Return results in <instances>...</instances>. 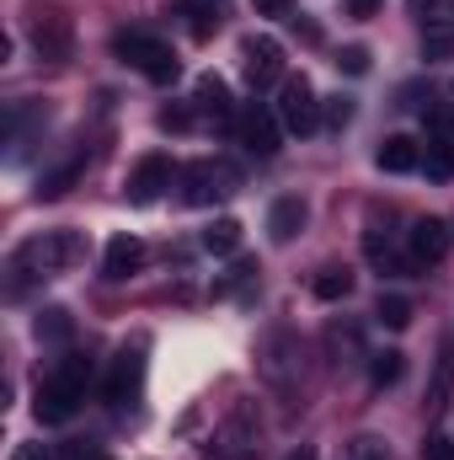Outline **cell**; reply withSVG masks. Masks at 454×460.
<instances>
[{"label":"cell","instance_id":"4","mask_svg":"<svg viewBox=\"0 0 454 460\" xmlns=\"http://www.w3.org/2000/svg\"><path fill=\"white\" fill-rule=\"evenodd\" d=\"M278 118H284L289 134H316V128H321V102H316V92H310L305 75H289V81H284V92H278Z\"/></svg>","mask_w":454,"mask_h":460},{"label":"cell","instance_id":"8","mask_svg":"<svg viewBox=\"0 0 454 460\" xmlns=\"http://www.w3.org/2000/svg\"><path fill=\"white\" fill-rule=\"evenodd\" d=\"M240 59H246V75L262 86V81H278V70H284V49L273 43V38H246L240 43Z\"/></svg>","mask_w":454,"mask_h":460},{"label":"cell","instance_id":"25","mask_svg":"<svg viewBox=\"0 0 454 460\" xmlns=\"http://www.w3.org/2000/svg\"><path fill=\"white\" fill-rule=\"evenodd\" d=\"M450 380H454V348H444V364H439V385H433V396H439V402H444Z\"/></svg>","mask_w":454,"mask_h":460},{"label":"cell","instance_id":"21","mask_svg":"<svg viewBox=\"0 0 454 460\" xmlns=\"http://www.w3.org/2000/svg\"><path fill=\"white\" fill-rule=\"evenodd\" d=\"M75 177H81V161H70V166H59L54 177H43V188H38V193H43V199H59V193H65Z\"/></svg>","mask_w":454,"mask_h":460},{"label":"cell","instance_id":"28","mask_svg":"<svg viewBox=\"0 0 454 460\" xmlns=\"http://www.w3.org/2000/svg\"><path fill=\"white\" fill-rule=\"evenodd\" d=\"M423 460H454V439H428Z\"/></svg>","mask_w":454,"mask_h":460},{"label":"cell","instance_id":"5","mask_svg":"<svg viewBox=\"0 0 454 460\" xmlns=\"http://www.w3.org/2000/svg\"><path fill=\"white\" fill-rule=\"evenodd\" d=\"M139 380H144V343L123 348L113 358V375H108V385H102V396L123 407V402H134V391H139Z\"/></svg>","mask_w":454,"mask_h":460},{"label":"cell","instance_id":"23","mask_svg":"<svg viewBox=\"0 0 454 460\" xmlns=\"http://www.w3.org/2000/svg\"><path fill=\"white\" fill-rule=\"evenodd\" d=\"M337 65L347 70V75H363V70H369V49H358V43H353V49H342Z\"/></svg>","mask_w":454,"mask_h":460},{"label":"cell","instance_id":"20","mask_svg":"<svg viewBox=\"0 0 454 460\" xmlns=\"http://www.w3.org/2000/svg\"><path fill=\"white\" fill-rule=\"evenodd\" d=\"M374 316L385 322V327H412V300H401V295H380V305H374Z\"/></svg>","mask_w":454,"mask_h":460},{"label":"cell","instance_id":"14","mask_svg":"<svg viewBox=\"0 0 454 460\" xmlns=\"http://www.w3.org/2000/svg\"><path fill=\"white\" fill-rule=\"evenodd\" d=\"M374 161H380V172H417V166H423V145H417L412 134H390Z\"/></svg>","mask_w":454,"mask_h":460},{"label":"cell","instance_id":"6","mask_svg":"<svg viewBox=\"0 0 454 460\" xmlns=\"http://www.w3.org/2000/svg\"><path fill=\"white\" fill-rule=\"evenodd\" d=\"M166 188H171V161H166V155H144V161L128 172V188H123V193H128L134 204H155Z\"/></svg>","mask_w":454,"mask_h":460},{"label":"cell","instance_id":"31","mask_svg":"<svg viewBox=\"0 0 454 460\" xmlns=\"http://www.w3.org/2000/svg\"><path fill=\"white\" fill-rule=\"evenodd\" d=\"M209 32H214V16H209V11H198V16H193V38H209Z\"/></svg>","mask_w":454,"mask_h":460},{"label":"cell","instance_id":"18","mask_svg":"<svg viewBox=\"0 0 454 460\" xmlns=\"http://www.w3.org/2000/svg\"><path fill=\"white\" fill-rule=\"evenodd\" d=\"M240 246V220H214V226L204 230V252H214V257H230Z\"/></svg>","mask_w":454,"mask_h":460},{"label":"cell","instance_id":"22","mask_svg":"<svg viewBox=\"0 0 454 460\" xmlns=\"http://www.w3.org/2000/svg\"><path fill=\"white\" fill-rule=\"evenodd\" d=\"M347 460H390V456H385V445H380V439H369V434H363V439H353V445H347Z\"/></svg>","mask_w":454,"mask_h":460},{"label":"cell","instance_id":"13","mask_svg":"<svg viewBox=\"0 0 454 460\" xmlns=\"http://www.w3.org/2000/svg\"><path fill=\"white\" fill-rule=\"evenodd\" d=\"M305 220H310L305 199H278V204L267 209V230H273V241H278V246H289V241L305 230Z\"/></svg>","mask_w":454,"mask_h":460},{"label":"cell","instance_id":"1","mask_svg":"<svg viewBox=\"0 0 454 460\" xmlns=\"http://www.w3.org/2000/svg\"><path fill=\"white\" fill-rule=\"evenodd\" d=\"M86 380H92V364H86L81 353H70V358L59 364V375H54L48 385H38V402H32L38 423H65V418H75V407L86 402Z\"/></svg>","mask_w":454,"mask_h":460},{"label":"cell","instance_id":"12","mask_svg":"<svg viewBox=\"0 0 454 460\" xmlns=\"http://www.w3.org/2000/svg\"><path fill=\"white\" fill-rule=\"evenodd\" d=\"M32 43H38V54H43V59H65V54H70V16H59V11L38 16Z\"/></svg>","mask_w":454,"mask_h":460},{"label":"cell","instance_id":"16","mask_svg":"<svg viewBox=\"0 0 454 460\" xmlns=\"http://www.w3.org/2000/svg\"><path fill=\"white\" fill-rule=\"evenodd\" d=\"M423 166H428V177H433V182H450V177H454V145H450V134H433V139H428Z\"/></svg>","mask_w":454,"mask_h":460},{"label":"cell","instance_id":"32","mask_svg":"<svg viewBox=\"0 0 454 460\" xmlns=\"http://www.w3.org/2000/svg\"><path fill=\"white\" fill-rule=\"evenodd\" d=\"M289 460H321V456H316V445H300V450H294Z\"/></svg>","mask_w":454,"mask_h":460},{"label":"cell","instance_id":"15","mask_svg":"<svg viewBox=\"0 0 454 460\" xmlns=\"http://www.w3.org/2000/svg\"><path fill=\"white\" fill-rule=\"evenodd\" d=\"M310 289H316V300L337 305V300H347V295H353V273H347V268H337V262H327V268L316 273V284H310Z\"/></svg>","mask_w":454,"mask_h":460},{"label":"cell","instance_id":"26","mask_svg":"<svg viewBox=\"0 0 454 460\" xmlns=\"http://www.w3.org/2000/svg\"><path fill=\"white\" fill-rule=\"evenodd\" d=\"M347 118H353V102H347V97H337V102H327V123H332V128H342Z\"/></svg>","mask_w":454,"mask_h":460},{"label":"cell","instance_id":"27","mask_svg":"<svg viewBox=\"0 0 454 460\" xmlns=\"http://www.w3.org/2000/svg\"><path fill=\"white\" fill-rule=\"evenodd\" d=\"M188 123H193V113H188V108H166V113H161V128H177V134H182Z\"/></svg>","mask_w":454,"mask_h":460},{"label":"cell","instance_id":"24","mask_svg":"<svg viewBox=\"0 0 454 460\" xmlns=\"http://www.w3.org/2000/svg\"><path fill=\"white\" fill-rule=\"evenodd\" d=\"M327 343L337 348H347V353H358V348H363V338H358V327H332V332H327Z\"/></svg>","mask_w":454,"mask_h":460},{"label":"cell","instance_id":"3","mask_svg":"<svg viewBox=\"0 0 454 460\" xmlns=\"http://www.w3.org/2000/svg\"><path fill=\"white\" fill-rule=\"evenodd\" d=\"M86 257V241L75 230H48V235H32L22 252H16V268H38V273H54V268H70Z\"/></svg>","mask_w":454,"mask_h":460},{"label":"cell","instance_id":"19","mask_svg":"<svg viewBox=\"0 0 454 460\" xmlns=\"http://www.w3.org/2000/svg\"><path fill=\"white\" fill-rule=\"evenodd\" d=\"M401 369H406V364H401V353H396V348H385V353H374V358H369V380H374L380 391H385V385H396V380H401Z\"/></svg>","mask_w":454,"mask_h":460},{"label":"cell","instance_id":"7","mask_svg":"<svg viewBox=\"0 0 454 460\" xmlns=\"http://www.w3.org/2000/svg\"><path fill=\"white\" fill-rule=\"evenodd\" d=\"M230 182H235L230 166H214V161L188 166V204H214V199H225Z\"/></svg>","mask_w":454,"mask_h":460},{"label":"cell","instance_id":"29","mask_svg":"<svg viewBox=\"0 0 454 460\" xmlns=\"http://www.w3.org/2000/svg\"><path fill=\"white\" fill-rule=\"evenodd\" d=\"M257 16H289V0H257Z\"/></svg>","mask_w":454,"mask_h":460},{"label":"cell","instance_id":"10","mask_svg":"<svg viewBox=\"0 0 454 460\" xmlns=\"http://www.w3.org/2000/svg\"><path fill=\"white\" fill-rule=\"evenodd\" d=\"M144 268V241L139 235H113L108 241V257H102V273L108 279H134Z\"/></svg>","mask_w":454,"mask_h":460},{"label":"cell","instance_id":"9","mask_svg":"<svg viewBox=\"0 0 454 460\" xmlns=\"http://www.w3.org/2000/svg\"><path fill=\"white\" fill-rule=\"evenodd\" d=\"M444 252H450V226H444V220H417V226H412V262H417V268L444 262Z\"/></svg>","mask_w":454,"mask_h":460},{"label":"cell","instance_id":"30","mask_svg":"<svg viewBox=\"0 0 454 460\" xmlns=\"http://www.w3.org/2000/svg\"><path fill=\"white\" fill-rule=\"evenodd\" d=\"M11 460H48V450H43V445H16Z\"/></svg>","mask_w":454,"mask_h":460},{"label":"cell","instance_id":"11","mask_svg":"<svg viewBox=\"0 0 454 460\" xmlns=\"http://www.w3.org/2000/svg\"><path fill=\"white\" fill-rule=\"evenodd\" d=\"M240 145H246L251 155H273V150H278V123H273V113L246 108V113H240Z\"/></svg>","mask_w":454,"mask_h":460},{"label":"cell","instance_id":"2","mask_svg":"<svg viewBox=\"0 0 454 460\" xmlns=\"http://www.w3.org/2000/svg\"><path fill=\"white\" fill-rule=\"evenodd\" d=\"M118 59L123 65H134L139 75H150L155 86H166V81H177V54L161 43V38H150V32H118Z\"/></svg>","mask_w":454,"mask_h":460},{"label":"cell","instance_id":"17","mask_svg":"<svg viewBox=\"0 0 454 460\" xmlns=\"http://www.w3.org/2000/svg\"><path fill=\"white\" fill-rule=\"evenodd\" d=\"M198 108L209 118H220V123L230 118V86L220 75H204V81H198Z\"/></svg>","mask_w":454,"mask_h":460}]
</instances>
